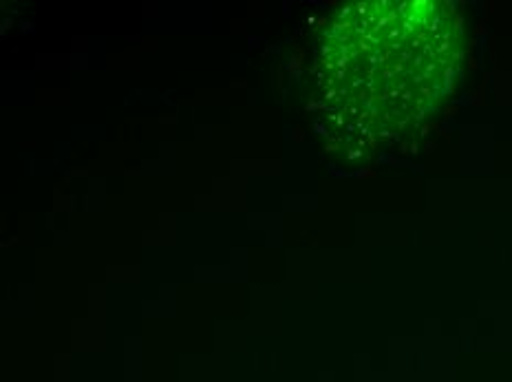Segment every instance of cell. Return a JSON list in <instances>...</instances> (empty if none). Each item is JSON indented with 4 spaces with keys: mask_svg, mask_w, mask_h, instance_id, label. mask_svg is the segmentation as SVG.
Wrapping results in <instances>:
<instances>
[{
    "mask_svg": "<svg viewBox=\"0 0 512 382\" xmlns=\"http://www.w3.org/2000/svg\"><path fill=\"white\" fill-rule=\"evenodd\" d=\"M334 102L362 146L398 140L440 109L460 76L462 23L429 0L360 3L332 29Z\"/></svg>",
    "mask_w": 512,
    "mask_h": 382,
    "instance_id": "obj_1",
    "label": "cell"
}]
</instances>
